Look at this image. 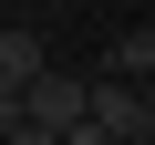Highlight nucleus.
Returning <instances> with one entry per match:
<instances>
[{
  "label": "nucleus",
  "instance_id": "6",
  "mask_svg": "<svg viewBox=\"0 0 155 145\" xmlns=\"http://www.w3.org/2000/svg\"><path fill=\"white\" fill-rule=\"evenodd\" d=\"M124 145H155V124H145V135H124Z\"/></svg>",
  "mask_w": 155,
  "mask_h": 145
},
{
  "label": "nucleus",
  "instance_id": "1",
  "mask_svg": "<svg viewBox=\"0 0 155 145\" xmlns=\"http://www.w3.org/2000/svg\"><path fill=\"white\" fill-rule=\"evenodd\" d=\"M83 104H93V72H62V62H41L31 83H21V114H31V124H83Z\"/></svg>",
  "mask_w": 155,
  "mask_h": 145
},
{
  "label": "nucleus",
  "instance_id": "3",
  "mask_svg": "<svg viewBox=\"0 0 155 145\" xmlns=\"http://www.w3.org/2000/svg\"><path fill=\"white\" fill-rule=\"evenodd\" d=\"M52 52H41V31H0V83H31Z\"/></svg>",
  "mask_w": 155,
  "mask_h": 145
},
{
  "label": "nucleus",
  "instance_id": "7",
  "mask_svg": "<svg viewBox=\"0 0 155 145\" xmlns=\"http://www.w3.org/2000/svg\"><path fill=\"white\" fill-rule=\"evenodd\" d=\"M145 104H155V72H145Z\"/></svg>",
  "mask_w": 155,
  "mask_h": 145
},
{
  "label": "nucleus",
  "instance_id": "5",
  "mask_svg": "<svg viewBox=\"0 0 155 145\" xmlns=\"http://www.w3.org/2000/svg\"><path fill=\"white\" fill-rule=\"evenodd\" d=\"M11 124H21V83H0V135H11Z\"/></svg>",
  "mask_w": 155,
  "mask_h": 145
},
{
  "label": "nucleus",
  "instance_id": "4",
  "mask_svg": "<svg viewBox=\"0 0 155 145\" xmlns=\"http://www.w3.org/2000/svg\"><path fill=\"white\" fill-rule=\"evenodd\" d=\"M0 145H62V124H31V114H21V124L0 135Z\"/></svg>",
  "mask_w": 155,
  "mask_h": 145
},
{
  "label": "nucleus",
  "instance_id": "2",
  "mask_svg": "<svg viewBox=\"0 0 155 145\" xmlns=\"http://www.w3.org/2000/svg\"><path fill=\"white\" fill-rule=\"evenodd\" d=\"M83 114H93V124H104L114 145L155 124V104H145V83H124V72H93V104H83Z\"/></svg>",
  "mask_w": 155,
  "mask_h": 145
}]
</instances>
